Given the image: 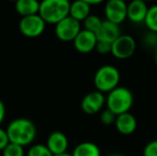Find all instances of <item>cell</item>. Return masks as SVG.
I'll return each mask as SVG.
<instances>
[{
    "label": "cell",
    "instance_id": "obj_19",
    "mask_svg": "<svg viewBox=\"0 0 157 156\" xmlns=\"http://www.w3.org/2000/svg\"><path fill=\"white\" fill-rule=\"evenodd\" d=\"M144 25L149 31L157 33V4H154L149 8Z\"/></svg>",
    "mask_w": 157,
    "mask_h": 156
},
{
    "label": "cell",
    "instance_id": "obj_18",
    "mask_svg": "<svg viewBox=\"0 0 157 156\" xmlns=\"http://www.w3.org/2000/svg\"><path fill=\"white\" fill-rule=\"evenodd\" d=\"M101 24H103V19H101L98 15H95V14H90L89 16L82 21L83 29L93 32L95 34H96L97 31L99 30Z\"/></svg>",
    "mask_w": 157,
    "mask_h": 156
},
{
    "label": "cell",
    "instance_id": "obj_14",
    "mask_svg": "<svg viewBox=\"0 0 157 156\" xmlns=\"http://www.w3.org/2000/svg\"><path fill=\"white\" fill-rule=\"evenodd\" d=\"M114 126L121 135H132V134L135 133L137 128V120L135 116L132 115L130 112H125L117 116Z\"/></svg>",
    "mask_w": 157,
    "mask_h": 156
},
{
    "label": "cell",
    "instance_id": "obj_3",
    "mask_svg": "<svg viewBox=\"0 0 157 156\" xmlns=\"http://www.w3.org/2000/svg\"><path fill=\"white\" fill-rule=\"evenodd\" d=\"M134 104L132 92L126 87H117L106 96V107L117 116L129 112Z\"/></svg>",
    "mask_w": 157,
    "mask_h": 156
},
{
    "label": "cell",
    "instance_id": "obj_9",
    "mask_svg": "<svg viewBox=\"0 0 157 156\" xmlns=\"http://www.w3.org/2000/svg\"><path fill=\"white\" fill-rule=\"evenodd\" d=\"M105 105H106L105 94L97 91V90L86 94L80 103L81 109L87 115H96L101 110H103Z\"/></svg>",
    "mask_w": 157,
    "mask_h": 156
},
{
    "label": "cell",
    "instance_id": "obj_13",
    "mask_svg": "<svg viewBox=\"0 0 157 156\" xmlns=\"http://www.w3.org/2000/svg\"><path fill=\"white\" fill-rule=\"evenodd\" d=\"M121 28L120 25H117L114 23L107 21H103L101 28L97 31L96 38L99 42H107V43L112 44L119 36H121Z\"/></svg>",
    "mask_w": 157,
    "mask_h": 156
},
{
    "label": "cell",
    "instance_id": "obj_1",
    "mask_svg": "<svg viewBox=\"0 0 157 156\" xmlns=\"http://www.w3.org/2000/svg\"><path fill=\"white\" fill-rule=\"evenodd\" d=\"M10 142L21 146H30L36 138V126L30 119L17 118L12 120L6 126Z\"/></svg>",
    "mask_w": 157,
    "mask_h": 156
},
{
    "label": "cell",
    "instance_id": "obj_4",
    "mask_svg": "<svg viewBox=\"0 0 157 156\" xmlns=\"http://www.w3.org/2000/svg\"><path fill=\"white\" fill-rule=\"evenodd\" d=\"M120 80V71L111 64H105L98 67L93 78L95 88L101 93H109L110 91L116 89L119 87Z\"/></svg>",
    "mask_w": 157,
    "mask_h": 156
},
{
    "label": "cell",
    "instance_id": "obj_12",
    "mask_svg": "<svg viewBox=\"0 0 157 156\" xmlns=\"http://www.w3.org/2000/svg\"><path fill=\"white\" fill-rule=\"evenodd\" d=\"M46 146L54 155L62 154L67 152L68 149V139L66 135L60 131H52L46 140Z\"/></svg>",
    "mask_w": 157,
    "mask_h": 156
},
{
    "label": "cell",
    "instance_id": "obj_5",
    "mask_svg": "<svg viewBox=\"0 0 157 156\" xmlns=\"http://www.w3.org/2000/svg\"><path fill=\"white\" fill-rule=\"evenodd\" d=\"M46 21L40 14L21 17L18 23V30L24 36L28 39H35L41 36L46 29Z\"/></svg>",
    "mask_w": 157,
    "mask_h": 156
},
{
    "label": "cell",
    "instance_id": "obj_16",
    "mask_svg": "<svg viewBox=\"0 0 157 156\" xmlns=\"http://www.w3.org/2000/svg\"><path fill=\"white\" fill-rule=\"evenodd\" d=\"M40 2L39 0H17L14 2L15 11L21 17L39 14Z\"/></svg>",
    "mask_w": 157,
    "mask_h": 156
},
{
    "label": "cell",
    "instance_id": "obj_26",
    "mask_svg": "<svg viewBox=\"0 0 157 156\" xmlns=\"http://www.w3.org/2000/svg\"><path fill=\"white\" fill-rule=\"evenodd\" d=\"M9 143H10V139H9L6 129L2 128V127L0 126V152H2L3 149L6 148Z\"/></svg>",
    "mask_w": 157,
    "mask_h": 156
},
{
    "label": "cell",
    "instance_id": "obj_32",
    "mask_svg": "<svg viewBox=\"0 0 157 156\" xmlns=\"http://www.w3.org/2000/svg\"><path fill=\"white\" fill-rule=\"evenodd\" d=\"M143 1H145V2H151V1H154V0H143Z\"/></svg>",
    "mask_w": 157,
    "mask_h": 156
},
{
    "label": "cell",
    "instance_id": "obj_2",
    "mask_svg": "<svg viewBox=\"0 0 157 156\" xmlns=\"http://www.w3.org/2000/svg\"><path fill=\"white\" fill-rule=\"evenodd\" d=\"M70 0H41L39 14L46 24L57 25L65 17L70 16Z\"/></svg>",
    "mask_w": 157,
    "mask_h": 156
},
{
    "label": "cell",
    "instance_id": "obj_17",
    "mask_svg": "<svg viewBox=\"0 0 157 156\" xmlns=\"http://www.w3.org/2000/svg\"><path fill=\"white\" fill-rule=\"evenodd\" d=\"M73 156H101L99 146L91 141H83L78 143L72 152Z\"/></svg>",
    "mask_w": 157,
    "mask_h": 156
},
{
    "label": "cell",
    "instance_id": "obj_25",
    "mask_svg": "<svg viewBox=\"0 0 157 156\" xmlns=\"http://www.w3.org/2000/svg\"><path fill=\"white\" fill-rule=\"evenodd\" d=\"M111 48H112V44L107 43V42H97L96 45V50L98 54L101 55H107V54H111Z\"/></svg>",
    "mask_w": 157,
    "mask_h": 156
},
{
    "label": "cell",
    "instance_id": "obj_10",
    "mask_svg": "<svg viewBox=\"0 0 157 156\" xmlns=\"http://www.w3.org/2000/svg\"><path fill=\"white\" fill-rule=\"evenodd\" d=\"M97 42L98 41H97L96 34L86 29H82L73 41V44H74L75 49L78 52L89 54V52L95 50Z\"/></svg>",
    "mask_w": 157,
    "mask_h": 156
},
{
    "label": "cell",
    "instance_id": "obj_20",
    "mask_svg": "<svg viewBox=\"0 0 157 156\" xmlns=\"http://www.w3.org/2000/svg\"><path fill=\"white\" fill-rule=\"evenodd\" d=\"M26 156H54L46 144L34 143L29 146L26 152Z\"/></svg>",
    "mask_w": 157,
    "mask_h": 156
},
{
    "label": "cell",
    "instance_id": "obj_27",
    "mask_svg": "<svg viewBox=\"0 0 157 156\" xmlns=\"http://www.w3.org/2000/svg\"><path fill=\"white\" fill-rule=\"evenodd\" d=\"M6 105H4V103L0 100V125L2 124V122H3L4 119H6Z\"/></svg>",
    "mask_w": 157,
    "mask_h": 156
},
{
    "label": "cell",
    "instance_id": "obj_33",
    "mask_svg": "<svg viewBox=\"0 0 157 156\" xmlns=\"http://www.w3.org/2000/svg\"><path fill=\"white\" fill-rule=\"evenodd\" d=\"M9 1H12V2H16L17 0H9Z\"/></svg>",
    "mask_w": 157,
    "mask_h": 156
},
{
    "label": "cell",
    "instance_id": "obj_15",
    "mask_svg": "<svg viewBox=\"0 0 157 156\" xmlns=\"http://www.w3.org/2000/svg\"><path fill=\"white\" fill-rule=\"evenodd\" d=\"M91 14V6L83 0H74L71 2L70 16L78 21H83Z\"/></svg>",
    "mask_w": 157,
    "mask_h": 156
},
{
    "label": "cell",
    "instance_id": "obj_6",
    "mask_svg": "<svg viewBox=\"0 0 157 156\" xmlns=\"http://www.w3.org/2000/svg\"><path fill=\"white\" fill-rule=\"evenodd\" d=\"M81 30L82 28L80 21L71 16L65 17L55 25V34L62 42H73Z\"/></svg>",
    "mask_w": 157,
    "mask_h": 156
},
{
    "label": "cell",
    "instance_id": "obj_31",
    "mask_svg": "<svg viewBox=\"0 0 157 156\" xmlns=\"http://www.w3.org/2000/svg\"><path fill=\"white\" fill-rule=\"evenodd\" d=\"M108 156H123V155H121V154H110Z\"/></svg>",
    "mask_w": 157,
    "mask_h": 156
},
{
    "label": "cell",
    "instance_id": "obj_22",
    "mask_svg": "<svg viewBox=\"0 0 157 156\" xmlns=\"http://www.w3.org/2000/svg\"><path fill=\"white\" fill-rule=\"evenodd\" d=\"M117 115L113 113L111 110H109L108 108L104 109L101 112V122L104 125H112L116 123Z\"/></svg>",
    "mask_w": 157,
    "mask_h": 156
},
{
    "label": "cell",
    "instance_id": "obj_29",
    "mask_svg": "<svg viewBox=\"0 0 157 156\" xmlns=\"http://www.w3.org/2000/svg\"><path fill=\"white\" fill-rule=\"evenodd\" d=\"M54 156H73V154L72 153L65 152V153H62V154H58V155H54Z\"/></svg>",
    "mask_w": 157,
    "mask_h": 156
},
{
    "label": "cell",
    "instance_id": "obj_23",
    "mask_svg": "<svg viewBox=\"0 0 157 156\" xmlns=\"http://www.w3.org/2000/svg\"><path fill=\"white\" fill-rule=\"evenodd\" d=\"M142 43L145 47L156 48L157 47V33L152 32V31L147 32L142 39Z\"/></svg>",
    "mask_w": 157,
    "mask_h": 156
},
{
    "label": "cell",
    "instance_id": "obj_21",
    "mask_svg": "<svg viewBox=\"0 0 157 156\" xmlns=\"http://www.w3.org/2000/svg\"><path fill=\"white\" fill-rule=\"evenodd\" d=\"M2 156H26L25 148L16 143H10L1 152Z\"/></svg>",
    "mask_w": 157,
    "mask_h": 156
},
{
    "label": "cell",
    "instance_id": "obj_28",
    "mask_svg": "<svg viewBox=\"0 0 157 156\" xmlns=\"http://www.w3.org/2000/svg\"><path fill=\"white\" fill-rule=\"evenodd\" d=\"M83 1L89 3L90 6H97V4H101V3H103V2L107 1V0H83Z\"/></svg>",
    "mask_w": 157,
    "mask_h": 156
},
{
    "label": "cell",
    "instance_id": "obj_11",
    "mask_svg": "<svg viewBox=\"0 0 157 156\" xmlns=\"http://www.w3.org/2000/svg\"><path fill=\"white\" fill-rule=\"evenodd\" d=\"M149 8L143 0H132L127 3V19L134 24H144Z\"/></svg>",
    "mask_w": 157,
    "mask_h": 156
},
{
    "label": "cell",
    "instance_id": "obj_24",
    "mask_svg": "<svg viewBox=\"0 0 157 156\" xmlns=\"http://www.w3.org/2000/svg\"><path fill=\"white\" fill-rule=\"evenodd\" d=\"M142 156H157V139L145 144L142 151Z\"/></svg>",
    "mask_w": 157,
    "mask_h": 156
},
{
    "label": "cell",
    "instance_id": "obj_7",
    "mask_svg": "<svg viewBox=\"0 0 157 156\" xmlns=\"http://www.w3.org/2000/svg\"><path fill=\"white\" fill-rule=\"evenodd\" d=\"M137 48L136 40L128 34H121L112 43L111 55L117 59L124 60L128 59L135 54Z\"/></svg>",
    "mask_w": 157,
    "mask_h": 156
},
{
    "label": "cell",
    "instance_id": "obj_30",
    "mask_svg": "<svg viewBox=\"0 0 157 156\" xmlns=\"http://www.w3.org/2000/svg\"><path fill=\"white\" fill-rule=\"evenodd\" d=\"M155 62H156V64H157V47L155 48Z\"/></svg>",
    "mask_w": 157,
    "mask_h": 156
},
{
    "label": "cell",
    "instance_id": "obj_8",
    "mask_svg": "<svg viewBox=\"0 0 157 156\" xmlns=\"http://www.w3.org/2000/svg\"><path fill=\"white\" fill-rule=\"evenodd\" d=\"M104 14L107 21L121 25L127 19V3L125 0H107L104 8Z\"/></svg>",
    "mask_w": 157,
    "mask_h": 156
}]
</instances>
